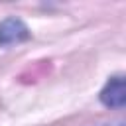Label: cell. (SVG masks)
I'll list each match as a JSON object with an SVG mask.
<instances>
[{"label":"cell","instance_id":"7a4b0ae2","mask_svg":"<svg viewBox=\"0 0 126 126\" xmlns=\"http://www.w3.org/2000/svg\"><path fill=\"white\" fill-rule=\"evenodd\" d=\"M124 98H126V93H124V79L118 75V77H112L106 87L102 89L100 93V100L106 104V106H112V108H120L124 104Z\"/></svg>","mask_w":126,"mask_h":126},{"label":"cell","instance_id":"6da1fadb","mask_svg":"<svg viewBox=\"0 0 126 126\" xmlns=\"http://www.w3.org/2000/svg\"><path fill=\"white\" fill-rule=\"evenodd\" d=\"M28 37H30V32L22 20L8 18L0 24V45H12V43L24 41Z\"/></svg>","mask_w":126,"mask_h":126}]
</instances>
